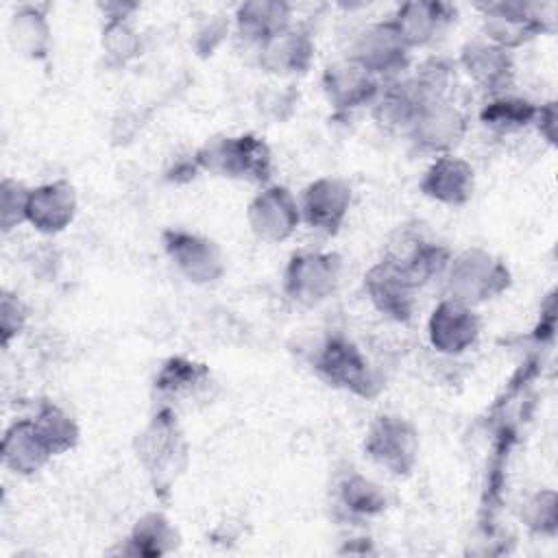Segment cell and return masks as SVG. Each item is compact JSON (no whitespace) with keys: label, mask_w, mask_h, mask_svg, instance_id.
Instances as JSON below:
<instances>
[{"label":"cell","mask_w":558,"mask_h":558,"mask_svg":"<svg viewBox=\"0 0 558 558\" xmlns=\"http://www.w3.org/2000/svg\"><path fill=\"white\" fill-rule=\"evenodd\" d=\"M342 262L336 253L303 251L294 253L283 272V292L303 307L327 301L340 283Z\"/></svg>","instance_id":"cell-5"},{"label":"cell","mask_w":558,"mask_h":558,"mask_svg":"<svg viewBox=\"0 0 558 558\" xmlns=\"http://www.w3.org/2000/svg\"><path fill=\"white\" fill-rule=\"evenodd\" d=\"M28 196H31V190L24 183H20L11 177L2 179V183H0V225H2V233H9L17 225L26 222Z\"/></svg>","instance_id":"cell-33"},{"label":"cell","mask_w":558,"mask_h":558,"mask_svg":"<svg viewBox=\"0 0 558 558\" xmlns=\"http://www.w3.org/2000/svg\"><path fill=\"white\" fill-rule=\"evenodd\" d=\"M353 201L351 185L338 177H320L312 181L301 196V220L323 233H338Z\"/></svg>","instance_id":"cell-15"},{"label":"cell","mask_w":558,"mask_h":558,"mask_svg":"<svg viewBox=\"0 0 558 558\" xmlns=\"http://www.w3.org/2000/svg\"><path fill=\"white\" fill-rule=\"evenodd\" d=\"M421 105L414 98L405 78H390L381 83L375 100L371 102V116L379 129L388 133L408 135Z\"/></svg>","instance_id":"cell-23"},{"label":"cell","mask_w":558,"mask_h":558,"mask_svg":"<svg viewBox=\"0 0 558 558\" xmlns=\"http://www.w3.org/2000/svg\"><path fill=\"white\" fill-rule=\"evenodd\" d=\"M50 458H52V453L39 438L31 418H20L4 432L2 462L9 471L20 473V475H33Z\"/></svg>","instance_id":"cell-24"},{"label":"cell","mask_w":558,"mask_h":558,"mask_svg":"<svg viewBox=\"0 0 558 558\" xmlns=\"http://www.w3.org/2000/svg\"><path fill=\"white\" fill-rule=\"evenodd\" d=\"M418 286L388 259H379L364 275V292L384 316L405 323L412 318L416 307Z\"/></svg>","instance_id":"cell-13"},{"label":"cell","mask_w":558,"mask_h":558,"mask_svg":"<svg viewBox=\"0 0 558 558\" xmlns=\"http://www.w3.org/2000/svg\"><path fill=\"white\" fill-rule=\"evenodd\" d=\"M477 11L482 15V37L508 52L549 31V17L536 2L497 0L477 4Z\"/></svg>","instance_id":"cell-4"},{"label":"cell","mask_w":558,"mask_h":558,"mask_svg":"<svg viewBox=\"0 0 558 558\" xmlns=\"http://www.w3.org/2000/svg\"><path fill=\"white\" fill-rule=\"evenodd\" d=\"M536 109H538V105H534L527 98L497 94L484 102V107L480 111V120L490 131L510 135V133H519V131L532 126Z\"/></svg>","instance_id":"cell-27"},{"label":"cell","mask_w":558,"mask_h":558,"mask_svg":"<svg viewBox=\"0 0 558 558\" xmlns=\"http://www.w3.org/2000/svg\"><path fill=\"white\" fill-rule=\"evenodd\" d=\"M211 384V373L205 364L185 357H170L163 362L155 377V390L168 399V403H181L196 399Z\"/></svg>","instance_id":"cell-25"},{"label":"cell","mask_w":558,"mask_h":558,"mask_svg":"<svg viewBox=\"0 0 558 558\" xmlns=\"http://www.w3.org/2000/svg\"><path fill=\"white\" fill-rule=\"evenodd\" d=\"M28 320V307L24 305V301L9 290H2L0 296V338H2V347L7 349L11 344L13 338H17Z\"/></svg>","instance_id":"cell-35"},{"label":"cell","mask_w":558,"mask_h":558,"mask_svg":"<svg viewBox=\"0 0 558 558\" xmlns=\"http://www.w3.org/2000/svg\"><path fill=\"white\" fill-rule=\"evenodd\" d=\"M523 519L530 530L538 534H554L558 523V506L554 490H541L532 495L523 506Z\"/></svg>","instance_id":"cell-34"},{"label":"cell","mask_w":558,"mask_h":558,"mask_svg":"<svg viewBox=\"0 0 558 558\" xmlns=\"http://www.w3.org/2000/svg\"><path fill=\"white\" fill-rule=\"evenodd\" d=\"M9 44L28 59H44L52 44V28L46 13L37 7H20L9 20Z\"/></svg>","instance_id":"cell-26"},{"label":"cell","mask_w":558,"mask_h":558,"mask_svg":"<svg viewBox=\"0 0 558 558\" xmlns=\"http://www.w3.org/2000/svg\"><path fill=\"white\" fill-rule=\"evenodd\" d=\"M340 501L351 514L373 517L386 508V497L381 488L360 473H351L340 484Z\"/></svg>","instance_id":"cell-32"},{"label":"cell","mask_w":558,"mask_h":558,"mask_svg":"<svg viewBox=\"0 0 558 558\" xmlns=\"http://www.w3.org/2000/svg\"><path fill=\"white\" fill-rule=\"evenodd\" d=\"M405 81L421 107L453 100L456 72L453 65L440 57L425 59Z\"/></svg>","instance_id":"cell-28"},{"label":"cell","mask_w":558,"mask_h":558,"mask_svg":"<svg viewBox=\"0 0 558 558\" xmlns=\"http://www.w3.org/2000/svg\"><path fill=\"white\" fill-rule=\"evenodd\" d=\"M100 46L109 63L124 65L140 54L142 37L131 17H109L105 20Z\"/></svg>","instance_id":"cell-31"},{"label":"cell","mask_w":558,"mask_h":558,"mask_svg":"<svg viewBox=\"0 0 558 558\" xmlns=\"http://www.w3.org/2000/svg\"><path fill=\"white\" fill-rule=\"evenodd\" d=\"M556 120H558V113H556V102L554 100H549L545 105H538L532 126L538 131V135L547 144H556Z\"/></svg>","instance_id":"cell-36"},{"label":"cell","mask_w":558,"mask_h":558,"mask_svg":"<svg viewBox=\"0 0 558 558\" xmlns=\"http://www.w3.org/2000/svg\"><path fill=\"white\" fill-rule=\"evenodd\" d=\"M76 192L70 181L59 179L31 190L26 222H31L39 233L54 235L63 231L76 216Z\"/></svg>","instance_id":"cell-20"},{"label":"cell","mask_w":558,"mask_h":558,"mask_svg":"<svg viewBox=\"0 0 558 558\" xmlns=\"http://www.w3.org/2000/svg\"><path fill=\"white\" fill-rule=\"evenodd\" d=\"M246 222L259 240L272 244L283 242L301 222L299 201L288 187L268 185L251 198L246 207Z\"/></svg>","instance_id":"cell-11"},{"label":"cell","mask_w":558,"mask_h":558,"mask_svg":"<svg viewBox=\"0 0 558 558\" xmlns=\"http://www.w3.org/2000/svg\"><path fill=\"white\" fill-rule=\"evenodd\" d=\"M418 432L395 414H379L366 432L364 451L388 473L408 475L418 462Z\"/></svg>","instance_id":"cell-7"},{"label":"cell","mask_w":558,"mask_h":558,"mask_svg":"<svg viewBox=\"0 0 558 558\" xmlns=\"http://www.w3.org/2000/svg\"><path fill=\"white\" fill-rule=\"evenodd\" d=\"M233 17L238 35L259 48L292 26V7L283 0H248L238 4Z\"/></svg>","instance_id":"cell-22"},{"label":"cell","mask_w":558,"mask_h":558,"mask_svg":"<svg viewBox=\"0 0 558 558\" xmlns=\"http://www.w3.org/2000/svg\"><path fill=\"white\" fill-rule=\"evenodd\" d=\"M194 159L198 170L238 181L266 183L272 172L270 146L253 133L211 137L196 150Z\"/></svg>","instance_id":"cell-2"},{"label":"cell","mask_w":558,"mask_h":558,"mask_svg":"<svg viewBox=\"0 0 558 558\" xmlns=\"http://www.w3.org/2000/svg\"><path fill=\"white\" fill-rule=\"evenodd\" d=\"M314 368L329 386L349 390L364 399L375 397L381 388L366 355L344 336H333L320 347Z\"/></svg>","instance_id":"cell-6"},{"label":"cell","mask_w":558,"mask_h":558,"mask_svg":"<svg viewBox=\"0 0 558 558\" xmlns=\"http://www.w3.org/2000/svg\"><path fill=\"white\" fill-rule=\"evenodd\" d=\"M410 48L390 20L364 26L351 48V59L366 68L377 78H397L410 63Z\"/></svg>","instance_id":"cell-10"},{"label":"cell","mask_w":558,"mask_h":558,"mask_svg":"<svg viewBox=\"0 0 558 558\" xmlns=\"http://www.w3.org/2000/svg\"><path fill=\"white\" fill-rule=\"evenodd\" d=\"M453 20L456 7L438 0L403 2L390 17L392 26L410 50L425 48L436 41Z\"/></svg>","instance_id":"cell-18"},{"label":"cell","mask_w":558,"mask_h":558,"mask_svg":"<svg viewBox=\"0 0 558 558\" xmlns=\"http://www.w3.org/2000/svg\"><path fill=\"white\" fill-rule=\"evenodd\" d=\"M480 316L475 307L445 296L427 320L432 347L442 355H460L480 338Z\"/></svg>","instance_id":"cell-14"},{"label":"cell","mask_w":558,"mask_h":558,"mask_svg":"<svg viewBox=\"0 0 558 558\" xmlns=\"http://www.w3.org/2000/svg\"><path fill=\"white\" fill-rule=\"evenodd\" d=\"M460 65L466 76L490 96L506 94L514 78L512 54L484 37L469 39L460 50Z\"/></svg>","instance_id":"cell-17"},{"label":"cell","mask_w":558,"mask_h":558,"mask_svg":"<svg viewBox=\"0 0 558 558\" xmlns=\"http://www.w3.org/2000/svg\"><path fill=\"white\" fill-rule=\"evenodd\" d=\"M31 421L52 456H61L76 447L78 425L61 405L44 399L39 401Z\"/></svg>","instance_id":"cell-29"},{"label":"cell","mask_w":558,"mask_h":558,"mask_svg":"<svg viewBox=\"0 0 558 558\" xmlns=\"http://www.w3.org/2000/svg\"><path fill=\"white\" fill-rule=\"evenodd\" d=\"M466 126V116L456 100H445L421 107L408 137L418 150L434 153L438 157L451 153L462 142Z\"/></svg>","instance_id":"cell-12"},{"label":"cell","mask_w":558,"mask_h":558,"mask_svg":"<svg viewBox=\"0 0 558 558\" xmlns=\"http://www.w3.org/2000/svg\"><path fill=\"white\" fill-rule=\"evenodd\" d=\"M179 534L172 527V523L159 514L148 512L142 519H137L131 536H129V551L140 556H161L177 547Z\"/></svg>","instance_id":"cell-30"},{"label":"cell","mask_w":558,"mask_h":558,"mask_svg":"<svg viewBox=\"0 0 558 558\" xmlns=\"http://www.w3.org/2000/svg\"><path fill=\"white\" fill-rule=\"evenodd\" d=\"M442 277L447 296L471 307L497 299L512 283L506 262L480 246L466 248L451 257Z\"/></svg>","instance_id":"cell-3"},{"label":"cell","mask_w":558,"mask_h":558,"mask_svg":"<svg viewBox=\"0 0 558 558\" xmlns=\"http://www.w3.org/2000/svg\"><path fill=\"white\" fill-rule=\"evenodd\" d=\"M421 192L436 203L462 207L473 198L475 172L466 159L453 153L438 155L421 179Z\"/></svg>","instance_id":"cell-19"},{"label":"cell","mask_w":558,"mask_h":558,"mask_svg":"<svg viewBox=\"0 0 558 558\" xmlns=\"http://www.w3.org/2000/svg\"><path fill=\"white\" fill-rule=\"evenodd\" d=\"M161 242L170 262L192 283L218 281L227 270L225 253L211 238L183 229H166Z\"/></svg>","instance_id":"cell-8"},{"label":"cell","mask_w":558,"mask_h":558,"mask_svg":"<svg viewBox=\"0 0 558 558\" xmlns=\"http://www.w3.org/2000/svg\"><path fill=\"white\" fill-rule=\"evenodd\" d=\"M172 408H161L135 436V456L157 493H166L185 471L190 453Z\"/></svg>","instance_id":"cell-1"},{"label":"cell","mask_w":558,"mask_h":558,"mask_svg":"<svg viewBox=\"0 0 558 558\" xmlns=\"http://www.w3.org/2000/svg\"><path fill=\"white\" fill-rule=\"evenodd\" d=\"M379 87L381 81L351 57L327 65L323 72V92L338 113L371 105Z\"/></svg>","instance_id":"cell-16"},{"label":"cell","mask_w":558,"mask_h":558,"mask_svg":"<svg viewBox=\"0 0 558 558\" xmlns=\"http://www.w3.org/2000/svg\"><path fill=\"white\" fill-rule=\"evenodd\" d=\"M314 39L307 28L290 26L259 46V65L277 76L305 74L314 61Z\"/></svg>","instance_id":"cell-21"},{"label":"cell","mask_w":558,"mask_h":558,"mask_svg":"<svg viewBox=\"0 0 558 558\" xmlns=\"http://www.w3.org/2000/svg\"><path fill=\"white\" fill-rule=\"evenodd\" d=\"M451 251L429 238H425L418 229L405 227L399 229L384 253V259L403 270L418 288L436 277H442L449 262Z\"/></svg>","instance_id":"cell-9"}]
</instances>
